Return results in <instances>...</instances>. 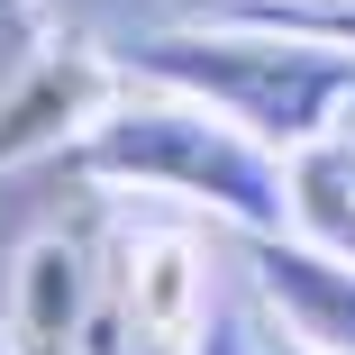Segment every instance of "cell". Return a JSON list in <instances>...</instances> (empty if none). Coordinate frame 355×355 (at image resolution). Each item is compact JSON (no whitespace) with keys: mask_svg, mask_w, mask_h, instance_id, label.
I'll return each mask as SVG.
<instances>
[{"mask_svg":"<svg viewBox=\"0 0 355 355\" xmlns=\"http://www.w3.org/2000/svg\"><path fill=\"white\" fill-rule=\"evenodd\" d=\"M73 155L101 182L200 200V209H219V219L246 228V237H273L282 219H292V164H282L264 137H246L237 119L200 110L182 92H164V101H110L83 128Z\"/></svg>","mask_w":355,"mask_h":355,"instance_id":"6da1fadb","label":"cell"},{"mask_svg":"<svg viewBox=\"0 0 355 355\" xmlns=\"http://www.w3.org/2000/svg\"><path fill=\"white\" fill-rule=\"evenodd\" d=\"M137 73H155L164 92L237 119L246 137H264L273 155H310L328 146L337 110L355 101V55L310 46L292 28H191V37H146Z\"/></svg>","mask_w":355,"mask_h":355,"instance_id":"7a4b0ae2","label":"cell"},{"mask_svg":"<svg viewBox=\"0 0 355 355\" xmlns=\"http://www.w3.org/2000/svg\"><path fill=\"white\" fill-rule=\"evenodd\" d=\"M10 337L19 355H128L119 310H92V255L83 237H37L10 273Z\"/></svg>","mask_w":355,"mask_h":355,"instance_id":"3957f363","label":"cell"},{"mask_svg":"<svg viewBox=\"0 0 355 355\" xmlns=\"http://www.w3.org/2000/svg\"><path fill=\"white\" fill-rule=\"evenodd\" d=\"M200 301H209V273L191 237H137L119 264V328L128 355H191L200 337Z\"/></svg>","mask_w":355,"mask_h":355,"instance_id":"277c9868","label":"cell"},{"mask_svg":"<svg viewBox=\"0 0 355 355\" xmlns=\"http://www.w3.org/2000/svg\"><path fill=\"white\" fill-rule=\"evenodd\" d=\"M255 282L282 319V337H301L319 355H355V264L301 237H255Z\"/></svg>","mask_w":355,"mask_h":355,"instance_id":"5b68a950","label":"cell"},{"mask_svg":"<svg viewBox=\"0 0 355 355\" xmlns=\"http://www.w3.org/2000/svg\"><path fill=\"white\" fill-rule=\"evenodd\" d=\"M101 110H110L101 64H83V55H46L37 73L0 101V164H19V155H37V146H64V137L83 146V128H92Z\"/></svg>","mask_w":355,"mask_h":355,"instance_id":"8992f818","label":"cell"},{"mask_svg":"<svg viewBox=\"0 0 355 355\" xmlns=\"http://www.w3.org/2000/svg\"><path fill=\"white\" fill-rule=\"evenodd\" d=\"M328 37H346V46H355V10H337V19H328Z\"/></svg>","mask_w":355,"mask_h":355,"instance_id":"52a82bcc","label":"cell"},{"mask_svg":"<svg viewBox=\"0 0 355 355\" xmlns=\"http://www.w3.org/2000/svg\"><path fill=\"white\" fill-rule=\"evenodd\" d=\"M273 355H319V346H301V337H282V346H273Z\"/></svg>","mask_w":355,"mask_h":355,"instance_id":"ba28073f","label":"cell"}]
</instances>
